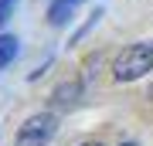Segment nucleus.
I'll use <instances>...</instances> for the list:
<instances>
[{
    "instance_id": "f03ea898",
    "label": "nucleus",
    "mask_w": 153,
    "mask_h": 146,
    "mask_svg": "<svg viewBox=\"0 0 153 146\" xmlns=\"http://www.w3.org/2000/svg\"><path fill=\"white\" fill-rule=\"evenodd\" d=\"M55 133H58V119L51 112H38L17 129V146H48Z\"/></svg>"
},
{
    "instance_id": "423d86ee",
    "label": "nucleus",
    "mask_w": 153,
    "mask_h": 146,
    "mask_svg": "<svg viewBox=\"0 0 153 146\" xmlns=\"http://www.w3.org/2000/svg\"><path fill=\"white\" fill-rule=\"evenodd\" d=\"M10 7H14V0H0V27H4L7 17H10Z\"/></svg>"
},
{
    "instance_id": "f257e3e1",
    "label": "nucleus",
    "mask_w": 153,
    "mask_h": 146,
    "mask_svg": "<svg viewBox=\"0 0 153 146\" xmlns=\"http://www.w3.org/2000/svg\"><path fill=\"white\" fill-rule=\"evenodd\" d=\"M146 71H153V41H136L129 48L119 51V58L112 61V78L116 82H136Z\"/></svg>"
},
{
    "instance_id": "9d476101",
    "label": "nucleus",
    "mask_w": 153,
    "mask_h": 146,
    "mask_svg": "<svg viewBox=\"0 0 153 146\" xmlns=\"http://www.w3.org/2000/svg\"><path fill=\"white\" fill-rule=\"evenodd\" d=\"M75 4H78V0H75Z\"/></svg>"
},
{
    "instance_id": "39448f33",
    "label": "nucleus",
    "mask_w": 153,
    "mask_h": 146,
    "mask_svg": "<svg viewBox=\"0 0 153 146\" xmlns=\"http://www.w3.org/2000/svg\"><path fill=\"white\" fill-rule=\"evenodd\" d=\"M17 58V38L14 34H0V68H7Z\"/></svg>"
},
{
    "instance_id": "20e7f679",
    "label": "nucleus",
    "mask_w": 153,
    "mask_h": 146,
    "mask_svg": "<svg viewBox=\"0 0 153 146\" xmlns=\"http://www.w3.org/2000/svg\"><path fill=\"white\" fill-rule=\"evenodd\" d=\"M78 92H82V82H61V85L55 88V102L58 105H71L78 99Z\"/></svg>"
},
{
    "instance_id": "0eeeda50",
    "label": "nucleus",
    "mask_w": 153,
    "mask_h": 146,
    "mask_svg": "<svg viewBox=\"0 0 153 146\" xmlns=\"http://www.w3.org/2000/svg\"><path fill=\"white\" fill-rule=\"evenodd\" d=\"M82 146H99V143H82Z\"/></svg>"
},
{
    "instance_id": "6e6552de",
    "label": "nucleus",
    "mask_w": 153,
    "mask_h": 146,
    "mask_svg": "<svg viewBox=\"0 0 153 146\" xmlns=\"http://www.w3.org/2000/svg\"><path fill=\"white\" fill-rule=\"evenodd\" d=\"M150 99H153V85H150Z\"/></svg>"
},
{
    "instance_id": "1a4fd4ad",
    "label": "nucleus",
    "mask_w": 153,
    "mask_h": 146,
    "mask_svg": "<svg viewBox=\"0 0 153 146\" xmlns=\"http://www.w3.org/2000/svg\"><path fill=\"white\" fill-rule=\"evenodd\" d=\"M123 146H133V143H123Z\"/></svg>"
},
{
    "instance_id": "7ed1b4c3",
    "label": "nucleus",
    "mask_w": 153,
    "mask_h": 146,
    "mask_svg": "<svg viewBox=\"0 0 153 146\" xmlns=\"http://www.w3.org/2000/svg\"><path fill=\"white\" fill-rule=\"evenodd\" d=\"M71 14H75V0H55L51 10H48V21L55 24V27H61V24H68Z\"/></svg>"
}]
</instances>
